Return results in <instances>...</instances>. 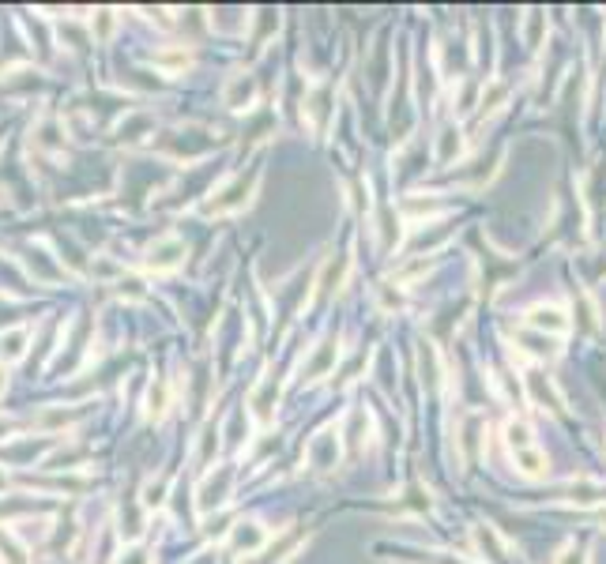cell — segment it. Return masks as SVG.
<instances>
[{
  "instance_id": "6da1fadb",
  "label": "cell",
  "mask_w": 606,
  "mask_h": 564,
  "mask_svg": "<svg viewBox=\"0 0 606 564\" xmlns=\"http://www.w3.org/2000/svg\"><path fill=\"white\" fill-rule=\"evenodd\" d=\"M524 324L528 327H535V331H542V336H569L573 331V317L561 305H531L528 312H524Z\"/></svg>"
},
{
  "instance_id": "7a4b0ae2",
  "label": "cell",
  "mask_w": 606,
  "mask_h": 564,
  "mask_svg": "<svg viewBox=\"0 0 606 564\" xmlns=\"http://www.w3.org/2000/svg\"><path fill=\"white\" fill-rule=\"evenodd\" d=\"M524 384H528V395L542 407V410H550V414H561V395H557V388H554V380L542 369H531L528 376H524Z\"/></svg>"
},
{
  "instance_id": "3957f363",
  "label": "cell",
  "mask_w": 606,
  "mask_h": 564,
  "mask_svg": "<svg viewBox=\"0 0 606 564\" xmlns=\"http://www.w3.org/2000/svg\"><path fill=\"white\" fill-rule=\"evenodd\" d=\"M336 459H339V433L328 429L309 444V463L317 470H328V467H336Z\"/></svg>"
},
{
  "instance_id": "277c9868",
  "label": "cell",
  "mask_w": 606,
  "mask_h": 564,
  "mask_svg": "<svg viewBox=\"0 0 606 564\" xmlns=\"http://www.w3.org/2000/svg\"><path fill=\"white\" fill-rule=\"evenodd\" d=\"M253 98H257L253 76H234V79H230V87L222 91V102L230 110H249V106H253Z\"/></svg>"
},
{
  "instance_id": "5b68a950",
  "label": "cell",
  "mask_w": 606,
  "mask_h": 564,
  "mask_svg": "<svg viewBox=\"0 0 606 564\" xmlns=\"http://www.w3.org/2000/svg\"><path fill=\"white\" fill-rule=\"evenodd\" d=\"M230 546L245 550V553H260L267 546V531L260 524H238L234 534H230Z\"/></svg>"
},
{
  "instance_id": "8992f818",
  "label": "cell",
  "mask_w": 606,
  "mask_h": 564,
  "mask_svg": "<svg viewBox=\"0 0 606 564\" xmlns=\"http://www.w3.org/2000/svg\"><path fill=\"white\" fill-rule=\"evenodd\" d=\"M471 538H475V546H478V553H483V557H490L493 564H501V560H505V542H501V534H497L493 527H486V524H478Z\"/></svg>"
},
{
  "instance_id": "52a82bcc",
  "label": "cell",
  "mask_w": 606,
  "mask_h": 564,
  "mask_svg": "<svg viewBox=\"0 0 606 564\" xmlns=\"http://www.w3.org/2000/svg\"><path fill=\"white\" fill-rule=\"evenodd\" d=\"M181 256H185V245L181 241H158L155 248H151V260H148V267H155V271H166V267H177L181 264Z\"/></svg>"
},
{
  "instance_id": "ba28073f",
  "label": "cell",
  "mask_w": 606,
  "mask_h": 564,
  "mask_svg": "<svg viewBox=\"0 0 606 564\" xmlns=\"http://www.w3.org/2000/svg\"><path fill=\"white\" fill-rule=\"evenodd\" d=\"M512 463L524 478H547V455L538 448H524V452H512Z\"/></svg>"
},
{
  "instance_id": "9c48e42d",
  "label": "cell",
  "mask_w": 606,
  "mask_h": 564,
  "mask_svg": "<svg viewBox=\"0 0 606 564\" xmlns=\"http://www.w3.org/2000/svg\"><path fill=\"white\" fill-rule=\"evenodd\" d=\"M505 444H509V452L535 448V441H531V425L524 422V417H509V425H505Z\"/></svg>"
},
{
  "instance_id": "30bf717a",
  "label": "cell",
  "mask_w": 606,
  "mask_h": 564,
  "mask_svg": "<svg viewBox=\"0 0 606 564\" xmlns=\"http://www.w3.org/2000/svg\"><path fill=\"white\" fill-rule=\"evenodd\" d=\"M336 358H339V346L336 343H321V350H317V358H312L302 372L309 376V380H317V376H324L331 365H336Z\"/></svg>"
},
{
  "instance_id": "8fae6325",
  "label": "cell",
  "mask_w": 606,
  "mask_h": 564,
  "mask_svg": "<svg viewBox=\"0 0 606 564\" xmlns=\"http://www.w3.org/2000/svg\"><path fill=\"white\" fill-rule=\"evenodd\" d=\"M509 98V87L501 79H490L486 87H483V94H478V106H483V113H493V110H501V102Z\"/></svg>"
},
{
  "instance_id": "7c38bea8",
  "label": "cell",
  "mask_w": 606,
  "mask_h": 564,
  "mask_svg": "<svg viewBox=\"0 0 606 564\" xmlns=\"http://www.w3.org/2000/svg\"><path fill=\"white\" fill-rule=\"evenodd\" d=\"M459 148H464V139H459V132H452V129H448V132L441 136V151H437V158L448 162L452 155H459Z\"/></svg>"
},
{
  "instance_id": "4fadbf2b",
  "label": "cell",
  "mask_w": 606,
  "mask_h": 564,
  "mask_svg": "<svg viewBox=\"0 0 606 564\" xmlns=\"http://www.w3.org/2000/svg\"><path fill=\"white\" fill-rule=\"evenodd\" d=\"M554 564H588V557H583V550L576 546V542H569V546L557 553V560H554Z\"/></svg>"
},
{
  "instance_id": "5bb4252c",
  "label": "cell",
  "mask_w": 606,
  "mask_h": 564,
  "mask_svg": "<svg viewBox=\"0 0 606 564\" xmlns=\"http://www.w3.org/2000/svg\"><path fill=\"white\" fill-rule=\"evenodd\" d=\"M121 564H148V553H143V550H129V553L121 557Z\"/></svg>"
},
{
  "instance_id": "9a60e30c",
  "label": "cell",
  "mask_w": 606,
  "mask_h": 564,
  "mask_svg": "<svg viewBox=\"0 0 606 564\" xmlns=\"http://www.w3.org/2000/svg\"><path fill=\"white\" fill-rule=\"evenodd\" d=\"M602 524H606V508H602Z\"/></svg>"
},
{
  "instance_id": "2e32d148",
  "label": "cell",
  "mask_w": 606,
  "mask_h": 564,
  "mask_svg": "<svg viewBox=\"0 0 606 564\" xmlns=\"http://www.w3.org/2000/svg\"><path fill=\"white\" fill-rule=\"evenodd\" d=\"M0 388H5V376H0Z\"/></svg>"
}]
</instances>
